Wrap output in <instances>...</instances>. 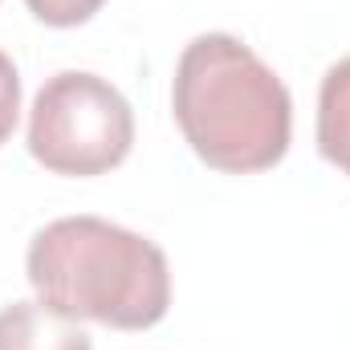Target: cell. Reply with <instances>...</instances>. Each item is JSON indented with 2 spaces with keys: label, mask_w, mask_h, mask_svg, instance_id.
Returning a JSON list of instances; mask_svg holds the SVG:
<instances>
[{
  "label": "cell",
  "mask_w": 350,
  "mask_h": 350,
  "mask_svg": "<svg viewBox=\"0 0 350 350\" xmlns=\"http://www.w3.org/2000/svg\"><path fill=\"white\" fill-rule=\"evenodd\" d=\"M172 106L187 147L216 172H269L289 151V90L228 33H204L179 53Z\"/></svg>",
  "instance_id": "1"
},
{
  "label": "cell",
  "mask_w": 350,
  "mask_h": 350,
  "mask_svg": "<svg viewBox=\"0 0 350 350\" xmlns=\"http://www.w3.org/2000/svg\"><path fill=\"white\" fill-rule=\"evenodd\" d=\"M25 273L37 301L74 322L151 330L172 306L163 249L102 216H62L45 224L29 241Z\"/></svg>",
  "instance_id": "2"
},
{
  "label": "cell",
  "mask_w": 350,
  "mask_h": 350,
  "mask_svg": "<svg viewBox=\"0 0 350 350\" xmlns=\"http://www.w3.org/2000/svg\"><path fill=\"white\" fill-rule=\"evenodd\" d=\"M135 143L131 102L106 78L66 70L37 90L29 110V155L53 175L90 179L118 167Z\"/></svg>",
  "instance_id": "3"
},
{
  "label": "cell",
  "mask_w": 350,
  "mask_h": 350,
  "mask_svg": "<svg viewBox=\"0 0 350 350\" xmlns=\"http://www.w3.org/2000/svg\"><path fill=\"white\" fill-rule=\"evenodd\" d=\"M0 350H94L90 334L41 301H12L0 310Z\"/></svg>",
  "instance_id": "4"
},
{
  "label": "cell",
  "mask_w": 350,
  "mask_h": 350,
  "mask_svg": "<svg viewBox=\"0 0 350 350\" xmlns=\"http://www.w3.org/2000/svg\"><path fill=\"white\" fill-rule=\"evenodd\" d=\"M318 151L350 175V57L330 66L318 90Z\"/></svg>",
  "instance_id": "5"
},
{
  "label": "cell",
  "mask_w": 350,
  "mask_h": 350,
  "mask_svg": "<svg viewBox=\"0 0 350 350\" xmlns=\"http://www.w3.org/2000/svg\"><path fill=\"white\" fill-rule=\"evenodd\" d=\"M25 4H29V12L41 25H49V29H74V25H86L106 0H25Z\"/></svg>",
  "instance_id": "6"
},
{
  "label": "cell",
  "mask_w": 350,
  "mask_h": 350,
  "mask_svg": "<svg viewBox=\"0 0 350 350\" xmlns=\"http://www.w3.org/2000/svg\"><path fill=\"white\" fill-rule=\"evenodd\" d=\"M21 118V74L8 53H0V147L12 139Z\"/></svg>",
  "instance_id": "7"
}]
</instances>
